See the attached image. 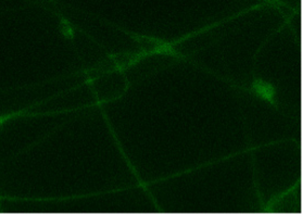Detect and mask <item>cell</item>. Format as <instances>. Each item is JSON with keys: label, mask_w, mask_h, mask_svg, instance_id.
<instances>
[{"label": "cell", "mask_w": 302, "mask_h": 214, "mask_svg": "<svg viewBox=\"0 0 302 214\" xmlns=\"http://www.w3.org/2000/svg\"><path fill=\"white\" fill-rule=\"evenodd\" d=\"M248 89L254 97L261 99L262 101L274 106V108H278L277 89L271 82L260 78H254Z\"/></svg>", "instance_id": "6da1fadb"}, {"label": "cell", "mask_w": 302, "mask_h": 214, "mask_svg": "<svg viewBox=\"0 0 302 214\" xmlns=\"http://www.w3.org/2000/svg\"><path fill=\"white\" fill-rule=\"evenodd\" d=\"M58 20L61 36L68 41H73L76 36V28L72 22L61 14H58Z\"/></svg>", "instance_id": "7a4b0ae2"}, {"label": "cell", "mask_w": 302, "mask_h": 214, "mask_svg": "<svg viewBox=\"0 0 302 214\" xmlns=\"http://www.w3.org/2000/svg\"><path fill=\"white\" fill-rule=\"evenodd\" d=\"M27 110L28 109L26 108V109L14 111V112H10V113L0 114V127H3L7 123V122H9L11 120L17 119V118H20L22 116H25V114H27Z\"/></svg>", "instance_id": "3957f363"}, {"label": "cell", "mask_w": 302, "mask_h": 214, "mask_svg": "<svg viewBox=\"0 0 302 214\" xmlns=\"http://www.w3.org/2000/svg\"><path fill=\"white\" fill-rule=\"evenodd\" d=\"M263 3L266 4L269 7L275 8V9L283 11L288 8V5L286 4L284 0H263Z\"/></svg>", "instance_id": "277c9868"}, {"label": "cell", "mask_w": 302, "mask_h": 214, "mask_svg": "<svg viewBox=\"0 0 302 214\" xmlns=\"http://www.w3.org/2000/svg\"><path fill=\"white\" fill-rule=\"evenodd\" d=\"M94 82H95V79H92V78H87L86 79V84H89V85H92Z\"/></svg>", "instance_id": "5b68a950"}]
</instances>
